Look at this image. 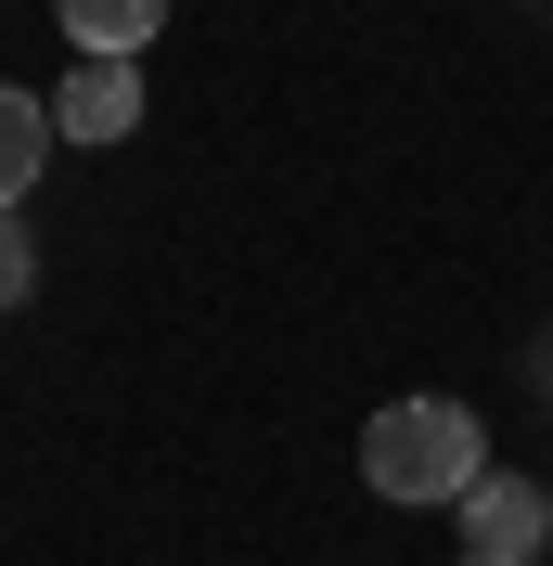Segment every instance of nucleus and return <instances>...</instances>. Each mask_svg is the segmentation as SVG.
<instances>
[{"label": "nucleus", "instance_id": "obj_4", "mask_svg": "<svg viewBox=\"0 0 553 566\" xmlns=\"http://www.w3.org/2000/svg\"><path fill=\"white\" fill-rule=\"evenodd\" d=\"M463 515H477V554H528V541L553 528V502L528 490V476H477V490H463Z\"/></svg>", "mask_w": 553, "mask_h": 566}, {"label": "nucleus", "instance_id": "obj_6", "mask_svg": "<svg viewBox=\"0 0 553 566\" xmlns=\"http://www.w3.org/2000/svg\"><path fill=\"white\" fill-rule=\"evenodd\" d=\"M13 283H27V258H13V207H0V296H13Z\"/></svg>", "mask_w": 553, "mask_h": 566}, {"label": "nucleus", "instance_id": "obj_3", "mask_svg": "<svg viewBox=\"0 0 553 566\" xmlns=\"http://www.w3.org/2000/svg\"><path fill=\"white\" fill-rule=\"evenodd\" d=\"M77 39V65H142V39L168 27V0H52Z\"/></svg>", "mask_w": 553, "mask_h": 566}, {"label": "nucleus", "instance_id": "obj_5", "mask_svg": "<svg viewBox=\"0 0 553 566\" xmlns=\"http://www.w3.org/2000/svg\"><path fill=\"white\" fill-rule=\"evenodd\" d=\"M52 104H39V91H13V77H0V207H13V193H27L39 180V155H52Z\"/></svg>", "mask_w": 553, "mask_h": 566}, {"label": "nucleus", "instance_id": "obj_1", "mask_svg": "<svg viewBox=\"0 0 553 566\" xmlns=\"http://www.w3.org/2000/svg\"><path fill=\"white\" fill-rule=\"evenodd\" d=\"M361 476H374V502H463L489 476V424L463 399H386L361 424Z\"/></svg>", "mask_w": 553, "mask_h": 566}, {"label": "nucleus", "instance_id": "obj_7", "mask_svg": "<svg viewBox=\"0 0 553 566\" xmlns=\"http://www.w3.org/2000/svg\"><path fill=\"white\" fill-rule=\"evenodd\" d=\"M463 566H541V554H463Z\"/></svg>", "mask_w": 553, "mask_h": 566}, {"label": "nucleus", "instance_id": "obj_2", "mask_svg": "<svg viewBox=\"0 0 553 566\" xmlns=\"http://www.w3.org/2000/svg\"><path fill=\"white\" fill-rule=\"evenodd\" d=\"M52 129L65 142H129L142 129V65H77L65 91H52Z\"/></svg>", "mask_w": 553, "mask_h": 566}]
</instances>
